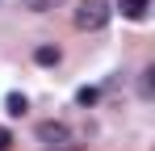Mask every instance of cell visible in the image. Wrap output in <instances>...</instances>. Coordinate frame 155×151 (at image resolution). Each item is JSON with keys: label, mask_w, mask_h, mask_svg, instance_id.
<instances>
[{"label": "cell", "mask_w": 155, "mask_h": 151, "mask_svg": "<svg viewBox=\"0 0 155 151\" xmlns=\"http://www.w3.org/2000/svg\"><path fill=\"white\" fill-rule=\"evenodd\" d=\"M109 4L105 0H80V8H76V29H84V34H97V29H105L109 25Z\"/></svg>", "instance_id": "cell-1"}, {"label": "cell", "mask_w": 155, "mask_h": 151, "mask_svg": "<svg viewBox=\"0 0 155 151\" xmlns=\"http://www.w3.org/2000/svg\"><path fill=\"white\" fill-rule=\"evenodd\" d=\"M38 139H42L46 147H67V143H71V130L63 122H54V118H46V122H38Z\"/></svg>", "instance_id": "cell-2"}, {"label": "cell", "mask_w": 155, "mask_h": 151, "mask_svg": "<svg viewBox=\"0 0 155 151\" xmlns=\"http://www.w3.org/2000/svg\"><path fill=\"white\" fill-rule=\"evenodd\" d=\"M117 8H122V17H130V21H143L151 13V0H117Z\"/></svg>", "instance_id": "cell-3"}, {"label": "cell", "mask_w": 155, "mask_h": 151, "mask_svg": "<svg viewBox=\"0 0 155 151\" xmlns=\"http://www.w3.org/2000/svg\"><path fill=\"white\" fill-rule=\"evenodd\" d=\"M59 59H63L59 46H38L34 50V63H38V67H59Z\"/></svg>", "instance_id": "cell-4"}, {"label": "cell", "mask_w": 155, "mask_h": 151, "mask_svg": "<svg viewBox=\"0 0 155 151\" xmlns=\"http://www.w3.org/2000/svg\"><path fill=\"white\" fill-rule=\"evenodd\" d=\"M25 109H29V101L21 97V92H8V97H4V113H8V118H21Z\"/></svg>", "instance_id": "cell-5"}, {"label": "cell", "mask_w": 155, "mask_h": 151, "mask_svg": "<svg viewBox=\"0 0 155 151\" xmlns=\"http://www.w3.org/2000/svg\"><path fill=\"white\" fill-rule=\"evenodd\" d=\"M76 101H80V105H97V88H80Z\"/></svg>", "instance_id": "cell-6"}, {"label": "cell", "mask_w": 155, "mask_h": 151, "mask_svg": "<svg viewBox=\"0 0 155 151\" xmlns=\"http://www.w3.org/2000/svg\"><path fill=\"white\" fill-rule=\"evenodd\" d=\"M21 4H25V8H34V13H46L54 0H21Z\"/></svg>", "instance_id": "cell-7"}, {"label": "cell", "mask_w": 155, "mask_h": 151, "mask_svg": "<svg viewBox=\"0 0 155 151\" xmlns=\"http://www.w3.org/2000/svg\"><path fill=\"white\" fill-rule=\"evenodd\" d=\"M13 147V134H8V130H0V151H8Z\"/></svg>", "instance_id": "cell-8"}]
</instances>
